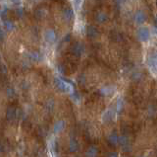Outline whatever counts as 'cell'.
<instances>
[{
  "label": "cell",
  "mask_w": 157,
  "mask_h": 157,
  "mask_svg": "<svg viewBox=\"0 0 157 157\" xmlns=\"http://www.w3.org/2000/svg\"><path fill=\"white\" fill-rule=\"evenodd\" d=\"M64 128H65V122H64V121H59V122H57L54 126V133H61Z\"/></svg>",
  "instance_id": "cell-1"
},
{
  "label": "cell",
  "mask_w": 157,
  "mask_h": 157,
  "mask_svg": "<svg viewBox=\"0 0 157 157\" xmlns=\"http://www.w3.org/2000/svg\"><path fill=\"white\" fill-rule=\"evenodd\" d=\"M97 152V148L94 147V146H90L87 151V157H96Z\"/></svg>",
  "instance_id": "cell-2"
},
{
  "label": "cell",
  "mask_w": 157,
  "mask_h": 157,
  "mask_svg": "<svg viewBox=\"0 0 157 157\" xmlns=\"http://www.w3.org/2000/svg\"><path fill=\"white\" fill-rule=\"evenodd\" d=\"M69 147H70V151L75 152L78 150V142L75 140H70V143H69Z\"/></svg>",
  "instance_id": "cell-3"
},
{
  "label": "cell",
  "mask_w": 157,
  "mask_h": 157,
  "mask_svg": "<svg viewBox=\"0 0 157 157\" xmlns=\"http://www.w3.org/2000/svg\"><path fill=\"white\" fill-rule=\"evenodd\" d=\"M118 137H118L116 133H112L109 137V141L111 142L112 144H116V143H118Z\"/></svg>",
  "instance_id": "cell-4"
},
{
  "label": "cell",
  "mask_w": 157,
  "mask_h": 157,
  "mask_svg": "<svg viewBox=\"0 0 157 157\" xmlns=\"http://www.w3.org/2000/svg\"><path fill=\"white\" fill-rule=\"evenodd\" d=\"M108 157H118V154L115 152H112V153H110Z\"/></svg>",
  "instance_id": "cell-5"
},
{
  "label": "cell",
  "mask_w": 157,
  "mask_h": 157,
  "mask_svg": "<svg viewBox=\"0 0 157 157\" xmlns=\"http://www.w3.org/2000/svg\"><path fill=\"white\" fill-rule=\"evenodd\" d=\"M0 149H1V148H0Z\"/></svg>",
  "instance_id": "cell-6"
}]
</instances>
